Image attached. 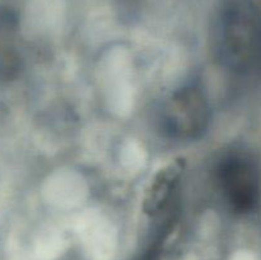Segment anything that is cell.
<instances>
[{"instance_id":"obj_1","label":"cell","mask_w":261,"mask_h":260,"mask_svg":"<svg viewBox=\"0 0 261 260\" xmlns=\"http://www.w3.org/2000/svg\"><path fill=\"white\" fill-rule=\"evenodd\" d=\"M219 181L224 198L237 213H249L260 200L261 183L256 166L251 160L233 155L222 163Z\"/></svg>"},{"instance_id":"obj_2","label":"cell","mask_w":261,"mask_h":260,"mask_svg":"<svg viewBox=\"0 0 261 260\" xmlns=\"http://www.w3.org/2000/svg\"><path fill=\"white\" fill-rule=\"evenodd\" d=\"M208 107L200 93L184 91L178 93L168 107V125L173 133L194 135L200 132L206 122Z\"/></svg>"},{"instance_id":"obj_4","label":"cell","mask_w":261,"mask_h":260,"mask_svg":"<svg viewBox=\"0 0 261 260\" xmlns=\"http://www.w3.org/2000/svg\"><path fill=\"white\" fill-rule=\"evenodd\" d=\"M0 23H2V15H0Z\"/></svg>"},{"instance_id":"obj_3","label":"cell","mask_w":261,"mask_h":260,"mask_svg":"<svg viewBox=\"0 0 261 260\" xmlns=\"http://www.w3.org/2000/svg\"><path fill=\"white\" fill-rule=\"evenodd\" d=\"M186 167L184 157L176 158L154 173L143 196V211L150 217L165 209Z\"/></svg>"}]
</instances>
